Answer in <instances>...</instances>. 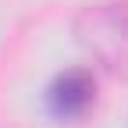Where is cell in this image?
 I'll use <instances>...</instances> for the list:
<instances>
[{
  "instance_id": "1",
  "label": "cell",
  "mask_w": 128,
  "mask_h": 128,
  "mask_svg": "<svg viewBox=\"0 0 128 128\" xmlns=\"http://www.w3.org/2000/svg\"><path fill=\"white\" fill-rule=\"evenodd\" d=\"M78 39L110 75L128 78V0L86 7L78 18Z\"/></svg>"
},
{
  "instance_id": "2",
  "label": "cell",
  "mask_w": 128,
  "mask_h": 128,
  "mask_svg": "<svg viewBox=\"0 0 128 128\" xmlns=\"http://www.w3.org/2000/svg\"><path fill=\"white\" fill-rule=\"evenodd\" d=\"M92 100H96V82L86 68L60 71L50 82V89H46V107L57 118H82L92 107Z\"/></svg>"
}]
</instances>
